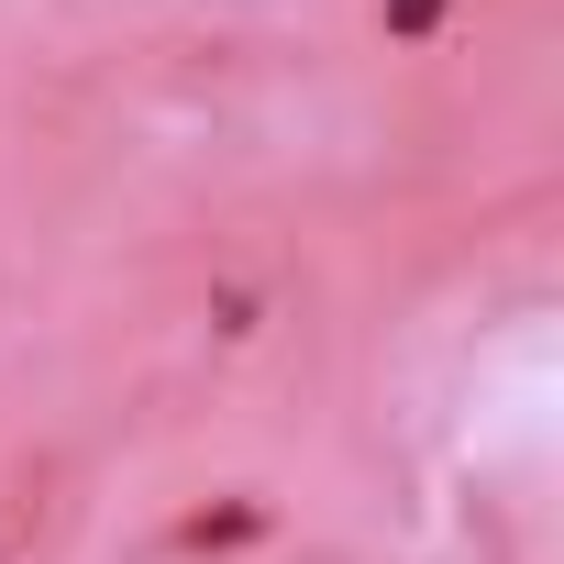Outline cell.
Instances as JSON below:
<instances>
[{"label":"cell","instance_id":"6da1fadb","mask_svg":"<svg viewBox=\"0 0 564 564\" xmlns=\"http://www.w3.org/2000/svg\"><path fill=\"white\" fill-rule=\"evenodd\" d=\"M443 23V0H388V34H432Z\"/></svg>","mask_w":564,"mask_h":564}]
</instances>
